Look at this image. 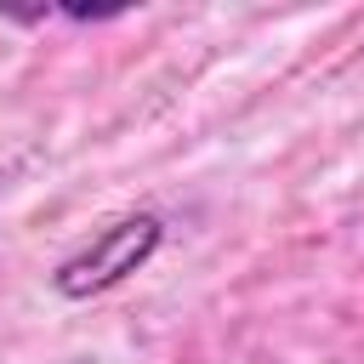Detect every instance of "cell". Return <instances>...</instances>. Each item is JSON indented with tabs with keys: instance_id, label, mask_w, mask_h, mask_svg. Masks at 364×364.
I'll use <instances>...</instances> for the list:
<instances>
[{
	"instance_id": "cell-1",
	"label": "cell",
	"mask_w": 364,
	"mask_h": 364,
	"mask_svg": "<svg viewBox=\"0 0 364 364\" xmlns=\"http://www.w3.org/2000/svg\"><path fill=\"white\" fill-rule=\"evenodd\" d=\"M159 239H165V228H159V216H119V222H108L102 233H91L74 256H63L57 262V273H51V284H57V296H68V301H85V296H102V290H114L119 279H131L136 267H148V256L159 250Z\"/></svg>"
}]
</instances>
